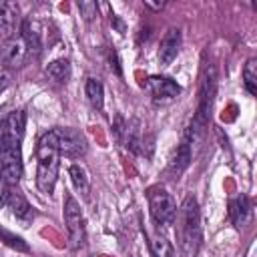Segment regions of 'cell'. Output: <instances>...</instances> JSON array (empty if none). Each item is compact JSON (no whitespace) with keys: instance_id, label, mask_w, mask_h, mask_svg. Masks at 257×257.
Here are the masks:
<instances>
[{"instance_id":"6da1fadb","label":"cell","mask_w":257,"mask_h":257,"mask_svg":"<svg viewBox=\"0 0 257 257\" xmlns=\"http://www.w3.org/2000/svg\"><path fill=\"white\" fill-rule=\"evenodd\" d=\"M177 243L183 257H197L203 231H201V211L195 197H185L177 211Z\"/></svg>"},{"instance_id":"7a4b0ae2","label":"cell","mask_w":257,"mask_h":257,"mask_svg":"<svg viewBox=\"0 0 257 257\" xmlns=\"http://www.w3.org/2000/svg\"><path fill=\"white\" fill-rule=\"evenodd\" d=\"M58 159H60V151H58V141H56V133L48 131L40 137L38 147H36V187L40 189V193L50 195L54 191L56 179H58Z\"/></svg>"},{"instance_id":"3957f363","label":"cell","mask_w":257,"mask_h":257,"mask_svg":"<svg viewBox=\"0 0 257 257\" xmlns=\"http://www.w3.org/2000/svg\"><path fill=\"white\" fill-rule=\"evenodd\" d=\"M147 197H149V211H151L153 221L159 227L173 225L175 217H177V203L171 197V193H167L161 187H153V189H149Z\"/></svg>"},{"instance_id":"277c9868","label":"cell","mask_w":257,"mask_h":257,"mask_svg":"<svg viewBox=\"0 0 257 257\" xmlns=\"http://www.w3.org/2000/svg\"><path fill=\"white\" fill-rule=\"evenodd\" d=\"M64 225H66V231H68V241H70V247L72 249H80L86 241V231H84V217H82V211H80V205L78 201L66 193L64 195Z\"/></svg>"},{"instance_id":"5b68a950","label":"cell","mask_w":257,"mask_h":257,"mask_svg":"<svg viewBox=\"0 0 257 257\" xmlns=\"http://www.w3.org/2000/svg\"><path fill=\"white\" fill-rule=\"evenodd\" d=\"M22 177L20 143L0 139V179L6 185H16Z\"/></svg>"},{"instance_id":"8992f818","label":"cell","mask_w":257,"mask_h":257,"mask_svg":"<svg viewBox=\"0 0 257 257\" xmlns=\"http://www.w3.org/2000/svg\"><path fill=\"white\" fill-rule=\"evenodd\" d=\"M54 133H56L60 155H64L68 159H78V157H82L86 153V139L76 128H70V126L54 128Z\"/></svg>"},{"instance_id":"52a82bcc","label":"cell","mask_w":257,"mask_h":257,"mask_svg":"<svg viewBox=\"0 0 257 257\" xmlns=\"http://www.w3.org/2000/svg\"><path fill=\"white\" fill-rule=\"evenodd\" d=\"M0 207L8 209V211H10L18 221H22V223H28V221L34 217L32 207L28 205L26 197H24L18 189H14L12 185H8V187L0 193Z\"/></svg>"},{"instance_id":"ba28073f","label":"cell","mask_w":257,"mask_h":257,"mask_svg":"<svg viewBox=\"0 0 257 257\" xmlns=\"http://www.w3.org/2000/svg\"><path fill=\"white\" fill-rule=\"evenodd\" d=\"M147 90L157 102H171L181 94V86L169 76H151L147 80Z\"/></svg>"},{"instance_id":"9c48e42d","label":"cell","mask_w":257,"mask_h":257,"mask_svg":"<svg viewBox=\"0 0 257 257\" xmlns=\"http://www.w3.org/2000/svg\"><path fill=\"white\" fill-rule=\"evenodd\" d=\"M26 44L22 38H8L0 44V62L8 68H16V66H22L24 58H26Z\"/></svg>"},{"instance_id":"30bf717a","label":"cell","mask_w":257,"mask_h":257,"mask_svg":"<svg viewBox=\"0 0 257 257\" xmlns=\"http://www.w3.org/2000/svg\"><path fill=\"white\" fill-rule=\"evenodd\" d=\"M24 128H26V112L24 110H14L2 122V135H0V139L12 141V143H22Z\"/></svg>"},{"instance_id":"8fae6325","label":"cell","mask_w":257,"mask_h":257,"mask_svg":"<svg viewBox=\"0 0 257 257\" xmlns=\"http://www.w3.org/2000/svg\"><path fill=\"white\" fill-rule=\"evenodd\" d=\"M179 48H181V30L179 28H169L165 32V36L161 38V44H159V62L163 66L171 64L177 58Z\"/></svg>"},{"instance_id":"7c38bea8","label":"cell","mask_w":257,"mask_h":257,"mask_svg":"<svg viewBox=\"0 0 257 257\" xmlns=\"http://www.w3.org/2000/svg\"><path fill=\"white\" fill-rule=\"evenodd\" d=\"M229 217L233 221L235 227H247L251 217H253V209H251V201L245 195H237L233 199H229Z\"/></svg>"},{"instance_id":"4fadbf2b","label":"cell","mask_w":257,"mask_h":257,"mask_svg":"<svg viewBox=\"0 0 257 257\" xmlns=\"http://www.w3.org/2000/svg\"><path fill=\"white\" fill-rule=\"evenodd\" d=\"M18 6L14 2H0V34L8 40L16 32Z\"/></svg>"},{"instance_id":"5bb4252c","label":"cell","mask_w":257,"mask_h":257,"mask_svg":"<svg viewBox=\"0 0 257 257\" xmlns=\"http://www.w3.org/2000/svg\"><path fill=\"white\" fill-rule=\"evenodd\" d=\"M191 157H193V147H191V143H189L187 139H183V141H181V145L177 147L175 155L171 157L169 171H171L175 177H179V175H181V173H183V171L189 167Z\"/></svg>"},{"instance_id":"9a60e30c","label":"cell","mask_w":257,"mask_h":257,"mask_svg":"<svg viewBox=\"0 0 257 257\" xmlns=\"http://www.w3.org/2000/svg\"><path fill=\"white\" fill-rule=\"evenodd\" d=\"M20 32H22V36H20V38L24 40L26 50H28V52L38 54V52H40V48H42V38H40V28H38V24H36L32 18H28V20H24V22H22Z\"/></svg>"},{"instance_id":"2e32d148","label":"cell","mask_w":257,"mask_h":257,"mask_svg":"<svg viewBox=\"0 0 257 257\" xmlns=\"http://www.w3.org/2000/svg\"><path fill=\"white\" fill-rule=\"evenodd\" d=\"M44 74L56 82V84H64L68 78H70V62L66 58H58V60H52L46 68H44Z\"/></svg>"},{"instance_id":"e0dca14e","label":"cell","mask_w":257,"mask_h":257,"mask_svg":"<svg viewBox=\"0 0 257 257\" xmlns=\"http://www.w3.org/2000/svg\"><path fill=\"white\" fill-rule=\"evenodd\" d=\"M147 237H149V249H151V255L153 257H175V249L167 241L165 235H161V233H149L147 231Z\"/></svg>"},{"instance_id":"ac0fdd59","label":"cell","mask_w":257,"mask_h":257,"mask_svg":"<svg viewBox=\"0 0 257 257\" xmlns=\"http://www.w3.org/2000/svg\"><path fill=\"white\" fill-rule=\"evenodd\" d=\"M84 92H86V98H88L90 106L94 110H102V106H104V88L96 78H88L86 80Z\"/></svg>"},{"instance_id":"d6986e66","label":"cell","mask_w":257,"mask_h":257,"mask_svg":"<svg viewBox=\"0 0 257 257\" xmlns=\"http://www.w3.org/2000/svg\"><path fill=\"white\" fill-rule=\"evenodd\" d=\"M243 82L249 94H257V58H249L243 68Z\"/></svg>"},{"instance_id":"ffe728a7","label":"cell","mask_w":257,"mask_h":257,"mask_svg":"<svg viewBox=\"0 0 257 257\" xmlns=\"http://www.w3.org/2000/svg\"><path fill=\"white\" fill-rule=\"evenodd\" d=\"M68 175L76 187V191L80 195H88V177H86V171L80 167V165H70L68 169Z\"/></svg>"},{"instance_id":"44dd1931","label":"cell","mask_w":257,"mask_h":257,"mask_svg":"<svg viewBox=\"0 0 257 257\" xmlns=\"http://www.w3.org/2000/svg\"><path fill=\"white\" fill-rule=\"evenodd\" d=\"M0 241H4L8 247H12V249H18V251H28V245L18 237V235H14V233H10V231H6V229H2L0 227Z\"/></svg>"},{"instance_id":"7402d4cb","label":"cell","mask_w":257,"mask_h":257,"mask_svg":"<svg viewBox=\"0 0 257 257\" xmlns=\"http://www.w3.org/2000/svg\"><path fill=\"white\" fill-rule=\"evenodd\" d=\"M76 6H78V12L82 14V18H84V20H88V22L98 14V4H96V2H92V0L78 2Z\"/></svg>"},{"instance_id":"603a6c76","label":"cell","mask_w":257,"mask_h":257,"mask_svg":"<svg viewBox=\"0 0 257 257\" xmlns=\"http://www.w3.org/2000/svg\"><path fill=\"white\" fill-rule=\"evenodd\" d=\"M110 24H114V26H116V30H118L120 34H124V32H126V26H124V22H122V20H120L116 14H110Z\"/></svg>"},{"instance_id":"cb8c5ba5","label":"cell","mask_w":257,"mask_h":257,"mask_svg":"<svg viewBox=\"0 0 257 257\" xmlns=\"http://www.w3.org/2000/svg\"><path fill=\"white\" fill-rule=\"evenodd\" d=\"M110 68H112L118 76L122 74V70H120V64H118V58H116V52H114V50L110 52Z\"/></svg>"},{"instance_id":"d4e9b609","label":"cell","mask_w":257,"mask_h":257,"mask_svg":"<svg viewBox=\"0 0 257 257\" xmlns=\"http://www.w3.org/2000/svg\"><path fill=\"white\" fill-rule=\"evenodd\" d=\"M145 6H147V8H151V10H163L165 2H151V0H147V2H145Z\"/></svg>"},{"instance_id":"484cf974","label":"cell","mask_w":257,"mask_h":257,"mask_svg":"<svg viewBox=\"0 0 257 257\" xmlns=\"http://www.w3.org/2000/svg\"><path fill=\"white\" fill-rule=\"evenodd\" d=\"M6 86H8V76H6V74H2V76H0V92H2Z\"/></svg>"}]
</instances>
